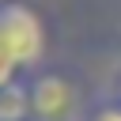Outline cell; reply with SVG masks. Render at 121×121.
Masks as SVG:
<instances>
[{"label": "cell", "instance_id": "6da1fadb", "mask_svg": "<svg viewBox=\"0 0 121 121\" xmlns=\"http://www.w3.org/2000/svg\"><path fill=\"white\" fill-rule=\"evenodd\" d=\"M0 49L19 68H30L45 57V26L34 8H26L19 0L0 4Z\"/></svg>", "mask_w": 121, "mask_h": 121}, {"label": "cell", "instance_id": "52a82bcc", "mask_svg": "<svg viewBox=\"0 0 121 121\" xmlns=\"http://www.w3.org/2000/svg\"><path fill=\"white\" fill-rule=\"evenodd\" d=\"M0 4H4V0H0Z\"/></svg>", "mask_w": 121, "mask_h": 121}, {"label": "cell", "instance_id": "3957f363", "mask_svg": "<svg viewBox=\"0 0 121 121\" xmlns=\"http://www.w3.org/2000/svg\"><path fill=\"white\" fill-rule=\"evenodd\" d=\"M30 117V91L26 83H8L0 91V121H26Z\"/></svg>", "mask_w": 121, "mask_h": 121}, {"label": "cell", "instance_id": "5b68a950", "mask_svg": "<svg viewBox=\"0 0 121 121\" xmlns=\"http://www.w3.org/2000/svg\"><path fill=\"white\" fill-rule=\"evenodd\" d=\"M15 76H19V64H15V60L0 49V91H4L8 83H15Z\"/></svg>", "mask_w": 121, "mask_h": 121}, {"label": "cell", "instance_id": "7a4b0ae2", "mask_svg": "<svg viewBox=\"0 0 121 121\" xmlns=\"http://www.w3.org/2000/svg\"><path fill=\"white\" fill-rule=\"evenodd\" d=\"M30 91V117L34 121H64L76 106V87L57 76V72H42L26 83Z\"/></svg>", "mask_w": 121, "mask_h": 121}, {"label": "cell", "instance_id": "277c9868", "mask_svg": "<svg viewBox=\"0 0 121 121\" xmlns=\"http://www.w3.org/2000/svg\"><path fill=\"white\" fill-rule=\"evenodd\" d=\"M87 121H121V102H102V106H95Z\"/></svg>", "mask_w": 121, "mask_h": 121}, {"label": "cell", "instance_id": "8992f818", "mask_svg": "<svg viewBox=\"0 0 121 121\" xmlns=\"http://www.w3.org/2000/svg\"><path fill=\"white\" fill-rule=\"evenodd\" d=\"M117 102H121V76H117Z\"/></svg>", "mask_w": 121, "mask_h": 121}]
</instances>
